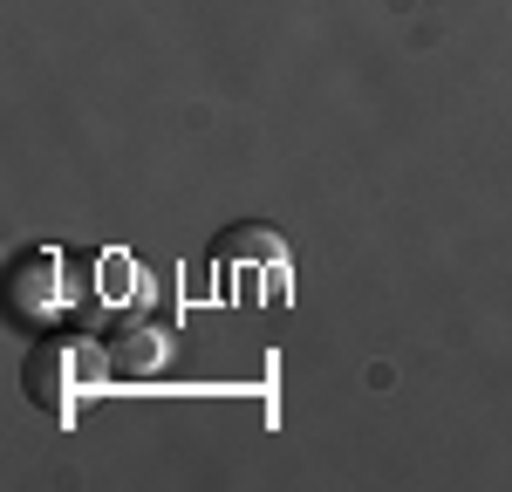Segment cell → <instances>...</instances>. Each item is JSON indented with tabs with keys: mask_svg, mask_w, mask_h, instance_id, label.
Masks as SVG:
<instances>
[{
	"mask_svg": "<svg viewBox=\"0 0 512 492\" xmlns=\"http://www.w3.org/2000/svg\"><path fill=\"white\" fill-rule=\"evenodd\" d=\"M287 253V240H280L274 226H226L219 240H212V260L226 267V260H239V267H267V260H280Z\"/></svg>",
	"mask_w": 512,
	"mask_h": 492,
	"instance_id": "cell-4",
	"label": "cell"
},
{
	"mask_svg": "<svg viewBox=\"0 0 512 492\" xmlns=\"http://www.w3.org/2000/svg\"><path fill=\"white\" fill-rule=\"evenodd\" d=\"M103 363H110V376H123V383H151V376H164V363H171V328L151 322V315H123V322L103 328Z\"/></svg>",
	"mask_w": 512,
	"mask_h": 492,
	"instance_id": "cell-3",
	"label": "cell"
},
{
	"mask_svg": "<svg viewBox=\"0 0 512 492\" xmlns=\"http://www.w3.org/2000/svg\"><path fill=\"white\" fill-rule=\"evenodd\" d=\"M76 301H89V281H82V267L69 253H55V246H21L14 253V267H7V315L14 322H62Z\"/></svg>",
	"mask_w": 512,
	"mask_h": 492,
	"instance_id": "cell-1",
	"label": "cell"
},
{
	"mask_svg": "<svg viewBox=\"0 0 512 492\" xmlns=\"http://www.w3.org/2000/svg\"><path fill=\"white\" fill-rule=\"evenodd\" d=\"M76 383H82V349L62 335H41L35 349L21 356V397L41 417H69L76 410Z\"/></svg>",
	"mask_w": 512,
	"mask_h": 492,
	"instance_id": "cell-2",
	"label": "cell"
}]
</instances>
